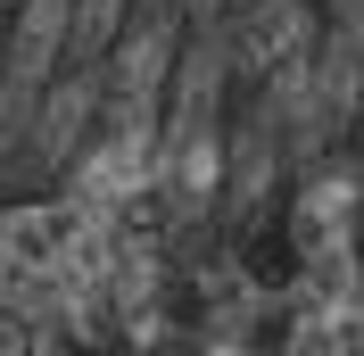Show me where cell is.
I'll return each mask as SVG.
<instances>
[{
	"label": "cell",
	"mask_w": 364,
	"mask_h": 356,
	"mask_svg": "<svg viewBox=\"0 0 364 356\" xmlns=\"http://www.w3.org/2000/svg\"><path fill=\"white\" fill-rule=\"evenodd\" d=\"M158 125H166L158 108H108L100 133L75 150V166L58 182H67L91 216H124V207L158 182Z\"/></svg>",
	"instance_id": "cell-1"
},
{
	"label": "cell",
	"mask_w": 364,
	"mask_h": 356,
	"mask_svg": "<svg viewBox=\"0 0 364 356\" xmlns=\"http://www.w3.org/2000/svg\"><path fill=\"white\" fill-rule=\"evenodd\" d=\"M141 0H75V58H108Z\"/></svg>",
	"instance_id": "cell-2"
},
{
	"label": "cell",
	"mask_w": 364,
	"mask_h": 356,
	"mask_svg": "<svg viewBox=\"0 0 364 356\" xmlns=\"http://www.w3.org/2000/svg\"><path fill=\"white\" fill-rule=\"evenodd\" d=\"M0 75H9V17H0Z\"/></svg>",
	"instance_id": "cell-3"
},
{
	"label": "cell",
	"mask_w": 364,
	"mask_h": 356,
	"mask_svg": "<svg viewBox=\"0 0 364 356\" xmlns=\"http://www.w3.org/2000/svg\"><path fill=\"white\" fill-rule=\"evenodd\" d=\"M9 9H17V0H0V17H9Z\"/></svg>",
	"instance_id": "cell-4"
}]
</instances>
